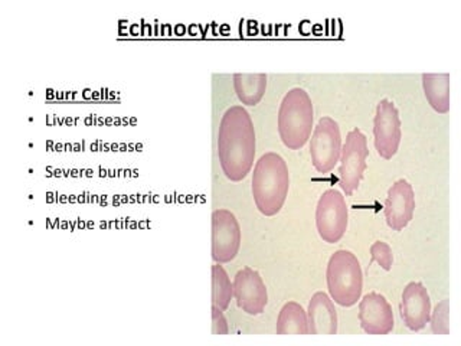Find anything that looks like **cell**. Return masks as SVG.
I'll list each match as a JSON object with an SVG mask.
<instances>
[{
    "label": "cell",
    "instance_id": "16",
    "mask_svg": "<svg viewBox=\"0 0 461 346\" xmlns=\"http://www.w3.org/2000/svg\"><path fill=\"white\" fill-rule=\"evenodd\" d=\"M277 335H309L307 312L297 302H287L281 307L276 326Z\"/></svg>",
    "mask_w": 461,
    "mask_h": 346
},
{
    "label": "cell",
    "instance_id": "6",
    "mask_svg": "<svg viewBox=\"0 0 461 346\" xmlns=\"http://www.w3.org/2000/svg\"><path fill=\"white\" fill-rule=\"evenodd\" d=\"M342 153V134L338 122L323 115L317 122L310 141V156L314 169L321 173H329L335 169Z\"/></svg>",
    "mask_w": 461,
    "mask_h": 346
},
{
    "label": "cell",
    "instance_id": "14",
    "mask_svg": "<svg viewBox=\"0 0 461 346\" xmlns=\"http://www.w3.org/2000/svg\"><path fill=\"white\" fill-rule=\"evenodd\" d=\"M310 335H336L338 333V312L335 303L328 293L317 292L312 296L307 309Z\"/></svg>",
    "mask_w": 461,
    "mask_h": 346
},
{
    "label": "cell",
    "instance_id": "13",
    "mask_svg": "<svg viewBox=\"0 0 461 346\" xmlns=\"http://www.w3.org/2000/svg\"><path fill=\"white\" fill-rule=\"evenodd\" d=\"M415 192L407 179H398L389 187L385 199V220L389 228L402 231L412 220Z\"/></svg>",
    "mask_w": 461,
    "mask_h": 346
},
{
    "label": "cell",
    "instance_id": "18",
    "mask_svg": "<svg viewBox=\"0 0 461 346\" xmlns=\"http://www.w3.org/2000/svg\"><path fill=\"white\" fill-rule=\"evenodd\" d=\"M234 297V288L230 276L220 263L212 266V305L221 310L230 307V300Z\"/></svg>",
    "mask_w": 461,
    "mask_h": 346
},
{
    "label": "cell",
    "instance_id": "2",
    "mask_svg": "<svg viewBox=\"0 0 461 346\" xmlns=\"http://www.w3.org/2000/svg\"><path fill=\"white\" fill-rule=\"evenodd\" d=\"M290 187V173L285 158L268 151L257 160L252 173L251 191L259 213L277 215L285 206Z\"/></svg>",
    "mask_w": 461,
    "mask_h": 346
},
{
    "label": "cell",
    "instance_id": "3",
    "mask_svg": "<svg viewBox=\"0 0 461 346\" xmlns=\"http://www.w3.org/2000/svg\"><path fill=\"white\" fill-rule=\"evenodd\" d=\"M314 110L309 93L294 86L285 94L278 110V134L285 148L299 150L313 130Z\"/></svg>",
    "mask_w": 461,
    "mask_h": 346
},
{
    "label": "cell",
    "instance_id": "17",
    "mask_svg": "<svg viewBox=\"0 0 461 346\" xmlns=\"http://www.w3.org/2000/svg\"><path fill=\"white\" fill-rule=\"evenodd\" d=\"M234 88L242 105H257L267 90L266 74H235Z\"/></svg>",
    "mask_w": 461,
    "mask_h": 346
},
{
    "label": "cell",
    "instance_id": "8",
    "mask_svg": "<svg viewBox=\"0 0 461 346\" xmlns=\"http://www.w3.org/2000/svg\"><path fill=\"white\" fill-rule=\"evenodd\" d=\"M375 149L378 155L385 160L393 159L400 149L401 117L393 101L384 98L376 105L374 119Z\"/></svg>",
    "mask_w": 461,
    "mask_h": 346
},
{
    "label": "cell",
    "instance_id": "1",
    "mask_svg": "<svg viewBox=\"0 0 461 346\" xmlns=\"http://www.w3.org/2000/svg\"><path fill=\"white\" fill-rule=\"evenodd\" d=\"M218 158L222 172L232 182H241L251 172L256 159V129L242 105H232L223 113L218 130Z\"/></svg>",
    "mask_w": 461,
    "mask_h": 346
},
{
    "label": "cell",
    "instance_id": "19",
    "mask_svg": "<svg viewBox=\"0 0 461 346\" xmlns=\"http://www.w3.org/2000/svg\"><path fill=\"white\" fill-rule=\"evenodd\" d=\"M429 322L434 335H450V300H441L429 314Z\"/></svg>",
    "mask_w": 461,
    "mask_h": 346
},
{
    "label": "cell",
    "instance_id": "11",
    "mask_svg": "<svg viewBox=\"0 0 461 346\" xmlns=\"http://www.w3.org/2000/svg\"><path fill=\"white\" fill-rule=\"evenodd\" d=\"M360 328L367 335H388L393 331V307L385 296L367 293L359 302Z\"/></svg>",
    "mask_w": 461,
    "mask_h": 346
},
{
    "label": "cell",
    "instance_id": "9",
    "mask_svg": "<svg viewBox=\"0 0 461 346\" xmlns=\"http://www.w3.org/2000/svg\"><path fill=\"white\" fill-rule=\"evenodd\" d=\"M241 247V227L237 216L228 209L212 214V260L215 263H230Z\"/></svg>",
    "mask_w": 461,
    "mask_h": 346
},
{
    "label": "cell",
    "instance_id": "15",
    "mask_svg": "<svg viewBox=\"0 0 461 346\" xmlns=\"http://www.w3.org/2000/svg\"><path fill=\"white\" fill-rule=\"evenodd\" d=\"M425 98L437 113L450 112V74H422Z\"/></svg>",
    "mask_w": 461,
    "mask_h": 346
},
{
    "label": "cell",
    "instance_id": "20",
    "mask_svg": "<svg viewBox=\"0 0 461 346\" xmlns=\"http://www.w3.org/2000/svg\"><path fill=\"white\" fill-rule=\"evenodd\" d=\"M371 264L378 263L385 271L391 270L393 264V249L386 242L375 241L371 245Z\"/></svg>",
    "mask_w": 461,
    "mask_h": 346
},
{
    "label": "cell",
    "instance_id": "12",
    "mask_svg": "<svg viewBox=\"0 0 461 346\" xmlns=\"http://www.w3.org/2000/svg\"><path fill=\"white\" fill-rule=\"evenodd\" d=\"M401 319L410 331L418 332L429 323L431 314V299L429 290L420 281H411L405 286L401 297Z\"/></svg>",
    "mask_w": 461,
    "mask_h": 346
},
{
    "label": "cell",
    "instance_id": "4",
    "mask_svg": "<svg viewBox=\"0 0 461 346\" xmlns=\"http://www.w3.org/2000/svg\"><path fill=\"white\" fill-rule=\"evenodd\" d=\"M329 295L343 307H352L364 290V273L359 260L348 250H338L329 259L326 270Z\"/></svg>",
    "mask_w": 461,
    "mask_h": 346
},
{
    "label": "cell",
    "instance_id": "21",
    "mask_svg": "<svg viewBox=\"0 0 461 346\" xmlns=\"http://www.w3.org/2000/svg\"><path fill=\"white\" fill-rule=\"evenodd\" d=\"M227 317L223 314V310L212 305V335H228Z\"/></svg>",
    "mask_w": 461,
    "mask_h": 346
},
{
    "label": "cell",
    "instance_id": "7",
    "mask_svg": "<svg viewBox=\"0 0 461 346\" xmlns=\"http://www.w3.org/2000/svg\"><path fill=\"white\" fill-rule=\"evenodd\" d=\"M349 211L342 192L328 189L317 202L316 227L321 240L329 244L340 241L349 223Z\"/></svg>",
    "mask_w": 461,
    "mask_h": 346
},
{
    "label": "cell",
    "instance_id": "5",
    "mask_svg": "<svg viewBox=\"0 0 461 346\" xmlns=\"http://www.w3.org/2000/svg\"><path fill=\"white\" fill-rule=\"evenodd\" d=\"M367 139L360 129L350 130L340 153L339 184L348 196L357 191L367 168Z\"/></svg>",
    "mask_w": 461,
    "mask_h": 346
},
{
    "label": "cell",
    "instance_id": "10",
    "mask_svg": "<svg viewBox=\"0 0 461 346\" xmlns=\"http://www.w3.org/2000/svg\"><path fill=\"white\" fill-rule=\"evenodd\" d=\"M232 288L237 306L242 312L251 316L263 314L268 303V292L258 271L244 267L235 274Z\"/></svg>",
    "mask_w": 461,
    "mask_h": 346
}]
</instances>
